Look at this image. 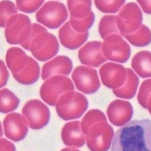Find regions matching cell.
Instances as JSON below:
<instances>
[{
	"mask_svg": "<svg viewBox=\"0 0 151 151\" xmlns=\"http://www.w3.org/2000/svg\"><path fill=\"white\" fill-rule=\"evenodd\" d=\"M111 151H151V120H132L118 129Z\"/></svg>",
	"mask_w": 151,
	"mask_h": 151,
	"instance_id": "6da1fadb",
	"label": "cell"
},
{
	"mask_svg": "<svg viewBox=\"0 0 151 151\" xmlns=\"http://www.w3.org/2000/svg\"><path fill=\"white\" fill-rule=\"evenodd\" d=\"M88 107V102L86 97L74 91L62 94L58 100L56 105L57 114L64 120L81 117Z\"/></svg>",
	"mask_w": 151,
	"mask_h": 151,
	"instance_id": "7a4b0ae2",
	"label": "cell"
},
{
	"mask_svg": "<svg viewBox=\"0 0 151 151\" xmlns=\"http://www.w3.org/2000/svg\"><path fill=\"white\" fill-rule=\"evenodd\" d=\"M74 90L71 80L63 75H56L47 79L40 88V96L50 106H56L58 100L64 93Z\"/></svg>",
	"mask_w": 151,
	"mask_h": 151,
	"instance_id": "3957f363",
	"label": "cell"
},
{
	"mask_svg": "<svg viewBox=\"0 0 151 151\" xmlns=\"http://www.w3.org/2000/svg\"><path fill=\"white\" fill-rule=\"evenodd\" d=\"M33 24L29 17L24 14H17L7 21L5 37L7 42L12 45H22L27 42L32 31Z\"/></svg>",
	"mask_w": 151,
	"mask_h": 151,
	"instance_id": "277c9868",
	"label": "cell"
},
{
	"mask_svg": "<svg viewBox=\"0 0 151 151\" xmlns=\"http://www.w3.org/2000/svg\"><path fill=\"white\" fill-rule=\"evenodd\" d=\"M114 135V129L107 122H98L85 135L87 147L91 151H108Z\"/></svg>",
	"mask_w": 151,
	"mask_h": 151,
	"instance_id": "5b68a950",
	"label": "cell"
},
{
	"mask_svg": "<svg viewBox=\"0 0 151 151\" xmlns=\"http://www.w3.org/2000/svg\"><path fill=\"white\" fill-rule=\"evenodd\" d=\"M65 6L59 1H50L45 3L37 12L36 18L37 22L45 27L55 29L59 28L68 18Z\"/></svg>",
	"mask_w": 151,
	"mask_h": 151,
	"instance_id": "8992f818",
	"label": "cell"
},
{
	"mask_svg": "<svg viewBox=\"0 0 151 151\" xmlns=\"http://www.w3.org/2000/svg\"><path fill=\"white\" fill-rule=\"evenodd\" d=\"M142 21V12L135 3L124 5L116 16L117 26L121 35L135 32L140 27Z\"/></svg>",
	"mask_w": 151,
	"mask_h": 151,
	"instance_id": "52a82bcc",
	"label": "cell"
},
{
	"mask_svg": "<svg viewBox=\"0 0 151 151\" xmlns=\"http://www.w3.org/2000/svg\"><path fill=\"white\" fill-rule=\"evenodd\" d=\"M59 44L56 37L48 32L41 33L34 37L29 51L40 61H45L55 56L59 52Z\"/></svg>",
	"mask_w": 151,
	"mask_h": 151,
	"instance_id": "ba28073f",
	"label": "cell"
},
{
	"mask_svg": "<svg viewBox=\"0 0 151 151\" xmlns=\"http://www.w3.org/2000/svg\"><path fill=\"white\" fill-rule=\"evenodd\" d=\"M22 116L32 129H41L48 123L50 118L49 108L39 100L33 99L23 106Z\"/></svg>",
	"mask_w": 151,
	"mask_h": 151,
	"instance_id": "9c48e42d",
	"label": "cell"
},
{
	"mask_svg": "<svg viewBox=\"0 0 151 151\" xmlns=\"http://www.w3.org/2000/svg\"><path fill=\"white\" fill-rule=\"evenodd\" d=\"M102 52L106 60L125 63L131 56V47L120 35H111L102 43Z\"/></svg>",
	"mask_w": 151,
	"mask_h": 151,
	"instance_id": "30bf717a",
	"label": "cell"
},
{
	"mask_svg": "<svg viewBox=\"0 0 151 151\" xmlns=\"http://www.w3.org/2000/svg\"><path fill=\"white\" fill-rule=\"evenodd\" d=\"M71 78L76 88L85 94H94L100 87L97 70L89 67L78 66L73 71Z\"/></svg>",
	"mask_w": 151,
	"mask_h": 151,
	"instance_id": "8fae6325",
	"label": "cell"
},
{
	"mask_svg": "<svg viewBox=\"0 0 151 151\" xmlns=\"http://www.w3.org/2000/svg\"><path fill=\"white\" fill-rule=\"evenodd\" d=\"M102 82L108 88L116 90L124 83L127 78V68L120 64L108 62L99 70Z\"/></svg>",
	"mask_w": 151,
	"mask_h": 151,
	"instance_id": "7c38bea8",
	"label": "cell"
},
{
	"mask_svg": "<svg viewBox=\"0 0 151 151\" xmlns=\"http://www.w3.org/2000/svg\"><path fill=\"white\" fill-rule=\"evenodd\" d=\"M3 127L7 138L15 142L23 140L28 132L26 119L17 112H12L6 116L3 120Z\"/></svg>",
	"mask_w": 151,
	"mask_h": 151,
	"instance_id": "4fadbf2b",
	"label": "cell"
},
{
	"mask_svg": "<svg viewBox=\"0 0 151 151\" xmlns=\"http://www.w3.org/2000/svg\"><path fill=\"white\" fill-rule=\"evenodd\" d=\"M109 122L116 127H123L132 119L134 110L130 102L116 99L112 101L106 109Z\"/></svg>",
	"mask_w": 151,
	"mask_h": 151,
	"instance_id": "5bb4252c",
	"label": "cell"
},
{
	"mask_svg": "<svg viewBox=\"0 0 151 151\" xmlns=\"http://www.w3.org/2000/svg\"><path fill=\"white\" fill-rule=\"evenodd\" d=\"M102 43L100 41H90L82 47L78 52V58L82 64L99 67L106 61L102 52Z\"/></svg>",
	"mask_w": 151,
	"mask_h": 151,
	"instance_id": "9a60e30c",
	"label": "cell"
},
{
	"mask_svg": "<svg viewBox=\"0 0 151 151\" xmlns=\"http://www.w3.org/2000/svg\"><path fill=\"white\" fill-rule=\"evenodd\" d=\"M73 69L71 60L67 56H58L43 65L41 71L42 80L46 81L56 75L68 76Z\"/></svg>",
	"mask_w": 151,
	"mask_h": 151,
	"instance_id": "2e32d148",
	"label": "cell"
},
{
	"mask_svg": "<svg viewBox=\"0 0 151 151\" xmlns=\"http://www.w3.org/2000/svg\"><path fill=\"white\" fill-rule=\"evenodd\" d=\"M64 143L71 147H81L86 142V136L81 128V122L73 121L67 123L61 131Z\"/></svg>",
	"mask_w": 151,
	"mask_h": 151,
	"instance_id": "e0dca14e",
	"label": "cell"
},
{
	"mask_svg": "<svg viewBox=\"0 0 151 151\" xmlns=\"http://www.w3.org/2000/svg\"><path fill=\"white\" fill-rule=\"evenodd\" d=\"M89 32L80 33L74 30L70 22H67L59 30V38L62 45L70 50H76L82 46L88 40Z\"/></svg>",
	"mask_w": 151,
	"mask_h": 151,
	"instance_id": "ac0fdd59",
	"label": "cell"
},
{
	"mask_svg": "<svg viewBox=\"0 0 151 151\" xmlns=\"http://www.w3.org/2000/svg\"><path fill=\"white\" fill-rule=\"evenodd\" d=\"M29 57L24 50L18 47H12L7 50L6 56V64L12 74L18 73L24 68Z\"/></svg>",
	"mask_w": 151,
	"mask_h": 151,
	"instance_id": "d6986e66",
	"label": "cell"
},
{
	"mask_svg": "<svg viewBox=\"0 0 151 151\" xmlns=\"http://www.w3.org/2000/svg\"><path fill=\"white\" fill-rule=\"evenodd\" d=\"M40 75V65L33 58L29 57L24 68L19 73L13 74L17 81L23 85H32L39 79Z\"/></svg>",
	"mask_w": 151,
	"mask_h": 151,
	"instance_id": "ffe728a7",
	"label": "cell"
},
{
	"mask_svg": "<svg viewBox=\"0 0 151 151\" xmlns=\"http://www.w3.org/2000/svg\"><path fill=\"white\" fill-rule=\"evenodd\" d=\"M131 66L141 78H151V52L141 51L137 53L132 59Z\"/></svg>",
	"mask_w": 151,
	"mask_h": 151,
	"instance_id": "44dd1931",
	"label": "cell"
},
{
	"mask_svg": "<svg viewBox=\"0 0 151 151\" xmlns=\"http://www.w3.org/2000/svg\"><path fill=\"white\" fill-rule=\"evenodd\" d=\"M139 79L134 71L127 68V78L123 85L120 88L113 90V93L119 98L131 99L133 98L137 92Z\"/></svg>",
	"mask_w": 151,
	"mask_h": 151,
	"instance_id": "7402d4cb",
	"label": "cell"
},
{
	"mask_svg": "<svg viewBox=\"0 0 151 151\" xmlns=\"http://www.w3.org/2000/svg\"><path fill=\"white\" fill-rule=\"evenodd\" d=\"M122 36L136 47H145L151 42V31L145 24H142L135 32Z\"/></svg>",
	"mask_w": 151,
	"mask_h": 151,
	"instance_id": "603a6c76",
	"label": "cell"
},
{
	"mask_svg": "<svg viewBox=\"0 0 151 151\" xmlns=\"http://www.w3.org/2000/svg\"><path fill=\"white\" fill-rule=\"evenodd\" d=\"M0 97V111L3 114L15 111L19 106L20 102L19 98L13 92L7 88L1 90Z\"/></svg>",
	"mask_w": 151,
	"mask_h": 151,
	"instance_id": "cb8c5ba5",
	"label": "cell"
},
{
	"mask_svg": "<svg viewBox=\"0 0 151 151\" xmlns=\"http://www.w3.org/2000/svg\"><path fill=\"white\" fill-rule=\"evenodd\" d=\"M99 32L102 39L105 38L111 35H120L116 23V15H105L99 24Z\"/></svg>",
	"mask_w": 151,
	"mask_h": 151,
	"instance_id": "d4e9b609",
	"label": "cell"
},
{
	"mask_svg": "<svg viewBox=\"0 0 151 151\" xmlns=\"http://www.w3.org/2000/svg\"><path fill=\"white\" fill-rule=\"evenodd\" d=\"M91 1H67L70 17L82 19L87 17L92 11Z\"/></svg>",
	"mask_w": 151,
	"mask_h": 151,
	"instance_id": "484cf974",
	"label": "cell"
},
{
	"mask_svg": "<svg viewBox=\"0 0 151 151\" xmlns=\"http://www.w3.org/2000/svg\"><path fill=\"white\" fill-rule=\"evenodd\" d=\"M100 122H107L104 113L99 109H91L88 112L81 121L82 131L85 135L94 124Z\"/></svg>",
	"mask_w": 151,
	"mask_h": 151,
	"instance_id": "4316f807",
	"label": "cell"
},
{
	"mask_svg": "<svg viewBox=\"0 0 151 151\" xmlns=\"http://www.w3.org/2000/svg\"><path fill=\"white\" fill-rule=\"evenodd\" d=\"M94 20V14L93 11H91L88 15L82 19H76L70 17L69 22L74 30L80 33H83L88 32L92 27Z\"/></svg>",
	"mask_w": 151,
	"mask_h": 151,
	"instance_id": "83f0119b",
	"label": "cell"
},
{
	"mask_svg": "<svg viewBox=\"0 0 151 151\" xmlns=\"http://www.w3.org/2000/svg\"><path fill=\"white\" fill-rule=\"evenodd\" d=\"M0 5H1L0 25L1 27H6L8 20L12 17L18 14V9L15 4L10 1H2Z\"/></svg>",
	"mask_w": 151,
	"mask_h": 151,
	"instance_id": "f1b7e54d",
	"label": "cell"
},
{
	"mask_svg": "<svg viewBox=\"0 0 151 151\" xmlns=\"http://www.w3.org/2000/svg\"><path fill=\"white\" fill-rule=\"evenodd\" d=\"M125 1H94V4L105 14H116L124 5Z\"/></svg>",
	"mask_w": 151,
	"mask_h": 151,
	"instance_id": "f546056e",
	"label": "cell"
},
{
	"mask_svg": "<svg viewBox=\"0 0 151 151\" xmlns=\"http://www.w3.org/2000/svg\"><path fill=\"white\" fill-rule=\"evenodd\" d=\"M151 96V79L144 81L140 87L137 95L138 103L144 108L147 109V101Z\"/></svg>",
	"mask_w": 151,
	"mask_h": 151,
	"instance_id": "4dcf8cb0",
	"label": "cell"
},
{
	"mask_svg": "<svg viewBox=\"0 0 151 151\" xmlns=\"http://www.w3.org/2000/svg\"><path fill=\"white\" fill-rule=\"evenodd\" d=\"M44 3V1H17V8L25 13H33Z\"/></svg>",
	"mask_w": 151,
	"mask_h": 151,
	"instance_id": "1f68e13d",
	"label": "cell"
},
{
	"mask_svg": "<svg viewBox=\"0 0 151 151\" xmlns=\"http://www.w3.org/2000/svg\"><path fill=\"white\" fill-rule=\"evenodd\" d=\"M47 32V30L43 26H41V25H40L38 24H35V23L33 24L32 31V33L30 35V36L29 37V40L27 42L22 44L21 45V46L26 50H29L31 42L33 41V40L34 39V37L35 36H36L37 35H39L43 32Z\"/></svg>",
	"mask_w": 151,
	"mask_h": 151,
	"instance_id": "d6a6232c",
	"label": "cell"
},
{
	"mask_svg": "<svg viewBox=\"0 0 151 151\" xmlns=\"http://www.w3.org/2000/svg\"><path fill=\"white\" fill-rule=\"evenodd\" d=\"M0 62H1V64H0L1 65V85H0V86L2 88L7 84L9 77V74L4 62L2 60H1Z\"/></svg>",
	"mask_w": 151,
	"mask_h": 151,
	"instance_id": "836d02e7",
	"label": "cell"
},
{
	"mask_svg": "<svg viewBox=\"0 0 151 151\" xmlns=\"http://www.w3.org/2000/svg\"><path fill=\"white\" fill-rule=\"evenodd\" d=\"M0 145H1V151H16L15 145L6 138H1Z\"/></svg>",
	"mask_w": 151,
	"mask_h": 151,
	"instance_id": "e575fe53",
	"label": "cell"
},
{
	"mask_svg": "<svg viewBox=\"0 0 151 151\" xmlns=\"http://www.w3.org/2000/svg\"><path fill=\"white\" fill-rule=\"evenodd\" d=\"M137 3L141 6L145 13L151 14V1H140V0H138Z\"/></svg>",
	"mask_w": 151,
	"mask_h": 151,
	"instance_id": "d590c367",
	"label": "cell"
},
{
	"mask_svg": "<svg viewBox=\"0 0 151 151\" xmlns=\"http://www.w3.org/2000/svg\"><path fill=\"white\" fill-rule=\"evenodd\" d=\"M147 109H148L149 113L151 115V96H150L148 101H147Z\"/></svg>",
	"mask_w": 151,
	"mask_h": 151,
	"instance_id": "8d00e7d4",
	"label": "cell"
},
{
	"mask_svg": "<svg viewBox=\"0 0 151 151\" xmlns=\"http://www.w3.org/2000/svg\"><path fill=\"white\" fill-rule=\"evenodd\" d=\"M60 151H80V150L76 149L75 147H66L62 149Z\"/></svg>",
	"mask_w": 151,
	"mask_h": 151,
	"instance_id": "74e56055",
	"label": "cell"
}]
</instances>
